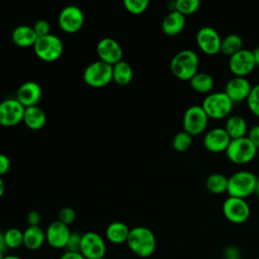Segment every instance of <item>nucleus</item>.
Instances as JSON below:
<instances>
[{"mask_svg":"<svg viewBox=\"0 0 259 259\" xmlns=\"http://www.w3.org/2000/svg\"><path fill=\"white\" fill-rule=\"evenodd\" d=\"M199 6H200L199 0H176L175 2H173L172 10H176L181 14H183L184 16H186L196 12Z\"/></svg>","mask_w":259,"mask_h":259,"instance_id":"31","label":"nucleus"},{"mask_svg":"<svg viewBox=\"0 0 259 259\" xmlns=\"http://www.w3.org/2000/svg\"><path fill=\"white\" fill-rule=\"evenodd\" d=\"M256 67L253 53L250 50L242 49L235 55L229 57V69L236 77H246Z\"/></svg>","mask_w":259,"mask_h":259,"instance_id":"12","label":"nucleus"},{"mask_svg":"<svg viewBox=\"0 0 259 259\" xmlns=\"http://www.w3.org/2000/svg\"><path fill=\"white\" fill-rule=\"evenodd\" d=\"M258 177L251 171H237L229 177L228 190L229 196L246 199L255 193Z\"/></svg>","mask_w":259,"mask_h":259,"instance_id":"3","label":"nucleus"},{"mask_svg":"<svg viewBox=\"0 0 259 259\" xmlns=\"http://www.w3.org/2000/svg\"><path fill=\"white\" fill-rule=\"evenodd\" d=\"M252 87L253 86L246 77L234 76L227 82L224 92L229 96L233 103H236L247 100Z\"/></svg>","mask_w":259,"mask_h":259,"instance_id":"17","label":"nucleus"},{"mask_svg":"<svg viewBox=\"0 0 259 259\" xmlns=\"http://www.w3.org/2000/svg\"><path fill=\"white\" fill-rule=\"evenodd\" d=\"M252 53H253V57H254L256 66H259V47L255 48V49L252 51Z\"/></svg>","mask_w":259,"mask_h":259,"instance_id":"43","label":"nucleus"},{"mask_svg":"<svg viewBox=\"0 0 259 259\" xmlns=\"http://www.w3.org/2000/svg\"><path fill=\"white\" fill-rule=\"evenodd\" d=\"M258 75H259V73H258Z\"/></svg>","mask_w":259,"mask_h":259,"instance_id":"50","label":"nucleus"},{"mask_svg":"<svg viewBox=\"0 0 259 259\" xmlns=\"http://www.w3.org/2000/svg\"><path fill=\"white\" fill-rule=\"evenodd\" d=\"M40 220H41L40 213L35 209H32L27 213L26 221L29 226H39Z\"/></svg>","mask_w":259,"mask_h":259,"instance_id":"39","label":"nucleus"},{"mask_svg":"<svg viewBox=\"0 0 259 259\" xmlns=\"http://www.w3.org/2000/svg\"><path fill=\"white\" fill-rule=\"evenodd\" d=\"M229 177L222 173H212L205 179V188L212 194H223L228 190Z\"/></svg>","mask_w":259,"mask_h":259,"instance_id":"28","label":"nucleus"},{"mask_svg":"<svg viewBox=\"0 0 259 259\" xmlns=\"http://www.w3.org/2000/svg\"><path fill=\"white\" fill-rule=\"evenodd\" d=\"M81 240H82V234H79V233H71V236H70L69 241H68L67 246H66L67 251H71V252H80Z\"/></svg>","mask_w":259,"mask_h":259,"instance_id":"36","label":"nucleus"},{"mask_svg":"<svg viewBox=\"0 0 259 259\" xmlns=\"http://www.w3.org/2000/svg\"><path fill=\"white\" fill-rule=\"evenodd\" d=\"M246 101L251 113L259 117V84H256L252 87L251 92Z\"/></svg>","mask_w":259,"mask_h":259,"instance_id":"33","label":"nucleus"},{"mask_svg":"<svg viewBox=\"0 0 259 259\" xmlns=\"http://www.w3.org/2000/svg\"><path fill=\"white\" fill-rule=\"evenodd\" d=\"M46 232V242L55 249H64L67 246L71 231L69 226L61 223L60 221L52 222Z\"/></svg>","mask_w":259,"mask_h":259,"instance_id":"16","label":"nucleus"},{"mask_svg":"<svg viewBox=\"0 0 259 259\" xmlns=\"http://www.w3.org/2000/svg\"><path fill=\"white\" fill-rule=\"evenodd\" d=\"M46 242V232L39 226H28L23 231V246L30 250H38Z\"/></svg>","mask_w":259,"mask_h":259,"instance_id":"21","label":"nucleus"},{"mask_svg":"<svg viewBox=\"0 0 259 259\" xmlns=\"http://www.w3.org/2000/svg\"><path fill=\"white\" fill-rule=\"evenodd\" d=\"M22 121L28 128L36 131L40 130L46 124L47 115L39 106H29L25 107Z\"/></svg>","mask_w":259,"mask_h":259,"instance_id":"24","label":"nucleus"},{"mask_svg":"<svg viewBox=\"0 0 259 259\" xmlns=\"http://www.w3.org/2000/svg\"><path fill=\"white\" fill-rule=\"evenodd\" d=\"M199 59L197 54L185 49L178 52L170 62L171 73L179 80L189 81L198 72Z\"/></svg>","mask_w":259,"mask_h":259,"instance_id":"2","label":"nucleus"},{"mask_svg":"<svg viewBox=\"0 0 259 259\" xmlns=\"http://www.w3.org/2000/svg\"><path fill=\"white\" fill-rule=\"evenodd\" d=\"M96 52L99 60L113 66L121 61L122 49L120 45L111 37H103L99 39L96 46Z\"/></svg>","mask_w":259,"mask_h":259,"instance_id":"15","label":"nucleus"},{"mask_svg":"<svg viewBox=\"0 0 259 259\" xmlns=\"http://www.w3.org/2000/svg\"><path fill=\"white\" fill-rule=\"evenodd\" d=\"M4 257H5V255H4V252L0 250V259H3Z\"/></svg>","mask_w":259,"mask_h":259,"instance_id":"47","label":"nucleus"},{"mask_svg":"<svg viewBox=\"0 0 259 259\" xmlns=\"http://www.w3.org/2000/svg\"><path fill=\"white\" fill-rule=\"evenodd\" d=\"M58 23L65 32L75 33L84 24L83 11L76 5L65 6L59 14Z\"/></svg>","mask_w":259,"mask_h":259,"instance_id":"14","label":"nucleus"},{"mask_svg":"<svg viewBox=\"0 0 259 259\" xmlns=\"http://www.w3.org/2000/svg\"><path fill=\"white\" fill-rule=\"evenodd\" d=\"M208 119L209 118L201 105H191L185 110L183 114V131L192 137L198 136L206 130Z\"/></svg>","mask_w":259,"mask_h":259,"instance_id":"8","label":"nucleus"},{"mask_svg":"<svg viewBox=\"0 0 259 259\" xmlns=\"http://www.w3.org/2000/svg\"><path fill=\"white\" fill-rule=\"evenodd\" d=\"M248 139L255 145L257 149H259V124L252 126L248 131Z\"/></svg>","mask_w":259,"mask_h":259,"instance_id":"38","label":"nucleus"},{"mask_svg":"<svg viewBox=\"0 0 259 259\" xmlns=\"http://www.w3.org/2000/svg\"><path fill=\"white\" fill-rule=\"evenodd\" d=\"M126 245L132 253L140 258H148L156 250L157 240L152 230L138 226L130 230Z\"/></svg>","mask_w":259,"mask_h":259,"instance_id":"1","label":"nucleus"},{"mask_svg":"<svg viewBox=\"0 0 259 259\" xmlns=\"http://www.w3.org/2000/svg\"><path fill=\"white\" fill-rule=\"evenodd\" d=\"M10 168V160L9 158L5 155L0 153V176L3 174L7 173V171Z\"/></svg>","mask_w":259,"mask_h":259,"instance_id":"40","label":"nucleus"},{"mask_svg":"<svg viewBox=\"0 0 259 259\" xmlns=\"http://www.w3.org/2000/svg\"><path fill=\"white\" fill-rule=\"evenodd\" d=\"M133 69L125 61H119L112 66V80L118 85H126L133 79Z\"/></svg>","mask_w":259,"mask_h":259,"instance_id":"27","label":"nucleus"},{"mask_svg":"<svg viewBox=\"0 0 259 259\" xmlns=\"http://www.w3.org/2000/svg\"><path fill=\"white\" fill-rule=\"evenodd\" d=\"M188 82L192 90L201 94H209L214 85L212 76L206 72H197Z\"/></svg>","mask_w":259,"mask_h":259,"instance_id":"26","label":"nucleus"},{"mask_svg":"<svg viewBox=\"0 0 259 259\" xmlns=\"http://www.w3.org/2000/svg\"><path fill=\"white\" fill-rule=\"evenodd\" d=\"M231 142V138L224 127H213L209 130L203 138L204 148L211 153L226 152Z\"/></svg>","mask_w":259,"mask_h":259,"instance_id":"18","label":"nucleus"},{"mask_svg":"<svg viewBox=\"0 0 259 259\" xmlns=\"http://www.w3.org/2000/svg\"><path fill=\"white\" fill-rule=\"evenodd\" d=\"M83 79L91 87H103L112 80V66L100 60L92 62L85 68Z\"/></svg>","mask_w":259,"mask_h":259,"instance_id":"7","label":"nucleus"},{"mask_svg":"<svg viewBox=\"0 0 259 259\" xmlns=\"http://www.w3.org/2000/svg\"><path fill=\"white\" fill-rule=\"evenodd\" d=\"M192 145V136L186 132H179L173 138L172 146L177 152H186Z\"/></svg>","mask_w":259,"mask_h":259,"instance_id":"32","label":"nucleus"},{"mask_svg":"<svg viewBox=\"0 0 259 259\" xmlns=\"http://www.w3.org/2000/svg\"><path fill=\"white\" fill-rule=\"evenodd\" d=\"M12 40L13 42L21 48L33 47L37 39V35L34 32L32 26H28L26 24H20L16 26L12 31Z\"/></svg>","mask_w":259,"mask_h":259,"instance_id":"22","label":"nucleus"},{"mask_svg":"<svg viewBox=\"0 0 259 259\" xmlns=\"http://www.w3.org/2000/svg\"><path fill=\"white\" fill-rule=\"evenodd\" d=\"M257 148L248 137L231 140L226 150V156L235 165H245L250 163L257 154Z\"/></svg>","mask_w":259,"mask_h":259,"instance_id":"5","label":"nucleus"},{"mask_svg":"<svg viewBox=\"0 0 259 259\" xmlns=\"http://www.w3.org/2000/svg\"><path fill=\"white\" fill-rule=\"evenodd\" d=\"M4 191H5V183H4L3 179H2L1 176H0V198H1L2 195L4 194Z\"/></svg>","mask_w":259,"mask_h":259,"instance_id":"44","label":"nucleus"},{"mask_svg":"<svg viewBox=\"0 0 259 259\" xmlns=\"http://www.w3.org/2000/svg\"><path fill=\"white\" fill-rule=\"evenodd\" d=\"M0 250L5 252L7 250V246L5 243V239H4V233L0 231Z\"/></svg>","mask_w":259,"mask_h":259,"instance_id":"42","label":"nucleus"},{"mask_svg":"<svg viewBox=\"0 0 259 259\" xmlns=\"http://www.w3.org/2000/svg\"><path fill=\"white\" fill-rule=\"evenodd\" d=\"M25 107L16 98H7L0 102V124L13 126L23 120Z\"/></svg>","mask_w":259,"mask_h":259,"instance_id":"13","label":"nucleus"},{"mask_svg":"<svg viewBox=\"0 0 259 259\" xmlns=\"http://www.w3.org/2000/svg\"><path fill=\"white\" fill-rule=\"evenodd\" d=\"M257 259H259V257H258V258H257Z\"/></svg>","mask_w":259,"mask_h":259,"instance_id":"49","label":"nucleus"},{"mask_svg":"<svg viewBox=\"0 0 259 259\" xmlns=\"http://www.w3.org/2000/svg\"><path fill=\"white\" fill-rule=\"evenodd\" d=\"M15 98L24 107L37 105L41 98V88L35 81H25L18 87Z\"/></svg>","mask_w":259,"mask_h":259,"instance_id":"19","label":"nucleus"},{"mask_svg":"<svg viewBox=\"0 0 259 259\" xmlns=\"http://www.w3.org/2000/svg\"><path fill=\"white\" fill-rule=\"evenodd\" d=\"M7 249H17L23 245V231L18 228H10L4 232Z\"/></svg>","mask_w":259,"mask_h":259,"instance_id":"30","label":"nucleus"},{"mask_svg":"<svg viewBox=\"0 0 259 259\" xmlns=\"http://www.w3.org/2000/svg\"><path fill=\"white\" fill-rule=\"evenodd\" d=\"M224 217L233 224L245 223L251 214V208L246 199L228 196L222 206Z\"/></svg>","mask_w":259,"mask_h":259,"instance_id":"9","label":"nucleus"},{"mask_svg":"<svg viewBox=\"0 0 259 259\" xmlns=\"http://www.w3.org/2000/svg\"><path fill=\"white\" fill-rule=\"evenodd\" d=\"M130 228L125 223L122 222H112L105 229V237L107 241L112 244L119 245L126 243Z\"/></svg>","mask_w":259,"mask_h":259,"instance_id":"23","label":"nucleus"},{"mask_svg":"<svg viewBox=\"0 0 259 259\" xmlns=\"http://www.w3.org/2000/svg\"><path fill=\"white\" fill-rule=\"evenodd\" d=\"M195 39L197 47L205 55L213 56L221 53L222 37L213 27H200L196 32Z\"/></svg>","mask_w":259,"mask_h":259,"instance_id":"11","label":"nucleus"},{"mask_svg":"<svg viewBox=\"0 0 259 259\" xmlns=\"http://www.w3.org/2000/svg\"><path fill=\"white\" fill-rule=\"evenodd\" d=\"M186 16L176 10H171L163 19L161 27L162 31L169 36L179 34L185 27Z\"/></svg>","mask_w":259,"mask_h":259,"instance_id":"20","label":"nucleus"},{"mask_svg":"<svg viewBox=\"0 0 259 259\" xmlns=\"http://www.w3.org/2000/svg\"><path fill=\"white\" fill-rule=\"evenodd\" d=\"M233 101L224 92H210L202 100L201 107L208 116L212 119L228 118L233 110Z\"/></svg>","mask_w":259,"mask_h":259,"instance_id":"4","label":"nucleus"},{"mask_svg":"<svg viewBox=\"0 0 259 259\" xmlns=\"http://www.w3.org/2000/svg\"><path fill=\"white\" fill-rule=\"evenodd\" d=\"M76 211L73 207H70V206H66V207H63L60 211H59V214H58V221H60L61 223L67 225V226H70L71 224H73L76 220Z\"/></svg>","mask_w":259,"mask_h":259,"instance_id":"35","label":"nucleus"},{"mask_svg":"<svg viewBox=\"0 0 259 259\" xmlns=\"http://www.w3.org/2000/svg\"><path fill=\"white\" fill-rule=\"evenodd\" d=\"M64 46L61 38L55 34H47L37 37L33 45V51L37 58L46 62L58 60L63 54Z\"/></svg>","mask_w":259,"mask_h":259,"instance_id":"6","label":"nucleus"},{"mask_svg":"<svg viewBox=\"0 0 259 259\" xmlns=\"http://www.w3.org/2000/svg\"><path fill=\"white\" fill-rule=\"evenodd\" d=\"M243 48V38L237 33H230L224 38H222L221 53L226 56H233Z\"/></svg>","mask_w":259,"mask_h":259,"instance_id":"29","label":"nucleus"},{"mask_svg":"<svg viewBox=\"0 0 259 259\" xmlns=\"http://www.w3.org/2000/svg\"><path fill=\"white\" fill-rule=\"evenodd\" d=\"M80 253L85 259L105 258L106 244L104 239L96 232H86L82 234Z\"/></svg>","mask_w":259,"mask_h":259,"instance_id":"10","label":"nucleus"},{"mask_svg":"<svg viewBox=\"0 0 259 259\" xmlns=\"http://www.w3.org/2000/svg\"><path fill=\"white\" fill-rule=\"evenodd\" d=\"M255 193L257 194V196L259 197V177H258V180H257V185H256V190H255Z\"/></svg>","mask_w":259,"mask_h":259,"instance_id":"46","label":"nucleus"},{"mask_svg":"<svg viewBox=\"0 0 259 259\" xmlns=\"http://www.w3.org/2000/svg\"><path fill=\"white\" fill-rule=\"evenodd\" d=\"M102 259H106V258H102Z\"/></svg>","mask_w":259,"mask_h":259,"instance_id":"48","label":"nucleus"},{"mask_svg":"<svg viewBox=\"0 0 259 259\" xmlns=\"http://www.w3.org/2000/svg\"><path fill=\"white\" fill-rule=\"evenodd\" d=\"M34 32L36 33L37 37H40V36H45L47 34H50L51 32V26H50V23L45 20V19H39V20H36L32 26Z\"/></svg>","mask_w":259,"mask_h":259,"instance_id":"37","label":"nucleus"},{"mask_svg":"<svg viewBox=\"0 0 259 259\" xmlns=\"http://www.w3.org/2000/svg\"><path fill=\"white\" fill-rule=\"evenodd\" d=\"M224 128L230 136L231 140L244 138L248 133V125L245 118L238 114L230 115L227 118Z\"/></svg>","mask_w":259,"mask_h":259,"instance_id":"25","label":"nucleus"},{"mask_svg":"<svg viewBox=\"0 0 259 259\" xmlns=\"http://www.w3.org/2000/svg\"><path fill=\"white\" fill-rule=\"evenodd\" d=\"M3 259H23L17 255H5V257Z\"/></svg>","mask_w":259,"mask_h":259,"instance_id":"45","label":"nucleus"},{"mask_svg":"<svg viewBox=\"0 0 259 259\" xmlns=\"http://www.w3.org/2000/svg\"><path fill=\"white\" fill-rule=\"evenodd\" d=\"M124 8L133 14H141L149 6L148 0H123Z\"/></svg>","mask_w":259,"mask_h":259,"instance_id":"34","label":"nucleus"},{"mask_svg":"<svg viewBox=\"0 0 259 259\" xmlns=\"http://www.w3.org/2000/svg\"><path fill=\"white\" fill-rule=\"evenodd\" d=\"M59 259H85V257L80 252L66 251L61 255Z\"/></svg>","mask_w":259,"mask_h":259,"instance_id":"41","label":"nucleus"}]
</instances>
